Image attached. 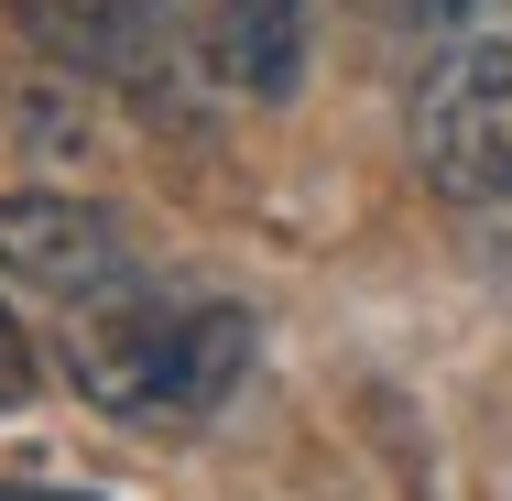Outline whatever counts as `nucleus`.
<instances>
[{"instance_id": "1", "label": "nucleus", "mask_w": 512, "mask_h": 501, "mask_svg": "<svg viewBox=\"0 0 512 501\" xmlns=\"http://www.w3.org/2000/svg\"><path fill=\"white\" fill-rule=\"evenodd\" d=\"M66 371L131 436H197L251 371V305L131 273L109 295L66 305Z\"/></svg>"}, {"instance_id": "2", "label": "nucleus", "mask_w": 512, "mask_h": 501, "mask_svg": "<svg viewBox=\"0 0 512 501\" xmlns=\"http://www.w3.org/2000/svg\"><path fill=\"white\" fill-rule=\"evenodd\" d=\"M393 44L404 153L447 207H512V0H360Z\"/></svg>"}, {"instance_id": "3", "label": "nucleus", "mask_w": 512, "mask_h": 501, "mask_svg": "<svg viewBox=\"0 0 512 501\" xmlns=\"http://www.w3.org/2000/svg\"><path fill=\"white\" fill-rule=\"evenodd\" d=\"M11 22L88 88H120L142 109L186 99V66H207L175 0H11Z\"/></svg>"}, {"instance_id": "4", "label": "nucleus", "mask_w": 512, "mask_h": 501, "mask_svg": "<svg viewBox=\"0 0 512 501\" xmlns=\"http://www.w3.org/2000/svg\"><path fill=\"white\" fill-rule=\"evenodd\" d=\"M0 273L33 284V295H55V305H88V295H109V284H131L142 251H131V229H120L109 207L0 197Z\"/></svg>"}, {"instance_id": "5", "label": "nucleus", "mask_w": 512, "mask_h": 501, "mask_svg": "<svg viewBox=\"0 0 512 501\" xmlns=\"http://www.w3.org/2000/svg\"><path fill=\"white\" fill-rule=\"evenodd\" d=\"M186 33H197V55H207L218 88H240V99H295L306 0H186Z\"/></svg>"}, {"instance_id": "6", "label": "nucleus", "mask_w": 512, "mask_h": 501, "mask_svg": "<svg viewBox=\"0 0 512 501\" xmlns=\"http://www.w3.org/2000/svg\"><path fill=\"white\" fill-rule=\"evenodd\" d=\"M33 393V338L11 327V305H0V403H22Z\"/></svg>"}, {"instance_id": "7", "label": "nucleus", "mask_w": 512, "mask_h": 501, "mask_svg": "<svg viewBox=\"0 0 512 501\" xmlns=\"http://www.w3.org/2000/svg\"><path fill=\"white\" fill-rule=\"evenodd\" d=\"M0 501H99V491H44V480H0Z\"/></svg>"}]
</instances>
